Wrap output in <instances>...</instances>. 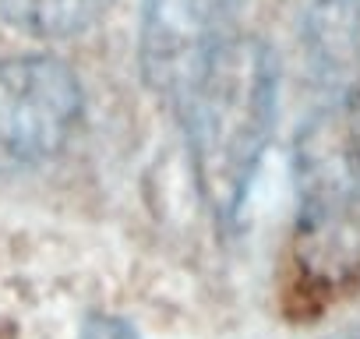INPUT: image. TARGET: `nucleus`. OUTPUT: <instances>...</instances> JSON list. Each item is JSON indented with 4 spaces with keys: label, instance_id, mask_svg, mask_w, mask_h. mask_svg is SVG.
<instances>
[{
    "label": "nucleus",
    "instance_id": "obj_2",
    "mask_svg": "<svg viewBox=\"0 0 360 339\" xmlns=\"http://www.w3.org/2000/svg\"><path fill=\"white\" fill-rule=\"evenodd\" d=\"M173 113L184 124L209 212L233 223L276 124V60L269 46L233 36Z\"/></svg>",
    "mask_w": 360,
    "mask_h": 339
},
{
    "label": "nucleus",
    "instance_id": "obj_3",
    "mask_svg": "<svg viewBox=\"0 0 360 339\" xmlns=\"http://www.w3.org/2000/svg\"><path fill=\"white\" fill-rule=\"evenodd\" d=\"M82 120V85L57 57L0 60V170L53 159Z\"/></svg>",
    "mask_w": 360,
    "mask_h": 339
},
{
    "label": "nucleus",
    "instance_id": "obj_1",
    "mask_svg": "<svg viewBox=\"0 0 360 339\" xmlns=\"http://www.w3.org/2000/svg\"><path fill=\"white\" fill-rule=\"evenodd\" d=\"M297 212L283 255V307L318 318L360 290V78L300 131Z\"/></svg>",
    "mask_w": 360,
    "mask_h": 339
},
{
    "label": "nucleus",
    "instance_id": "obj_6",
    "mask_svg": "<svg viewBox=\"0 0 360 339\" xmlns=\"http://www.w3.org/2000/svg\"><path fill=\"white\" fill-rule=\"evenodd\" d=\"M85 339H138V332H134L127 321H120V318L96 314V318H89V325H85Z\"/></svg>",
    "mask_w": 360,
    "mask_h": 339
},
{
    "label": "nucleus",
    "instance_id": "obj_7",
    "mask_svg": "<svg viewBox=\"0 0 360 339\" xmlns=\"http://www.w3.org/2000/svg\"><path fill=\"white\" fill-rule=\"evenodd\" d=\"M332 339H360V321L356 325H349V328H342L339 335H332Z\"/></svg>",
    "mask_w": 360,
    "mask_h": 339
},
{
    "label": "nucleus",
    "instance_id": "obj_5",
    "mask_svg": "<svg viewBox=\"0 0 360 339\" xmlns=\"http://www.w3.org/2000/svg\"><path fill=\"white\" fill-rule=\"evenodd\" d=\"M110 0H0V18L32 36H75L89 29Z\"/></svg>",
    "mask_w": 360,
    "mask_h": 339
},
{
    "label": "nucleus",
    "instance_id": "obj_4",
    "mask_svg": "<svg viewBox=\"0 0 360 339\" xmlns=\"http://www.w3.org/2000/svg\"><path fill=\"white\" fill-rule=\"evenodd\" d=\"M240 0H145L138 60L148 89L176 110L237 32Z\"/></svg>",
    "mask_w": 360,
    "mask_h": 339
}]
</instances>
